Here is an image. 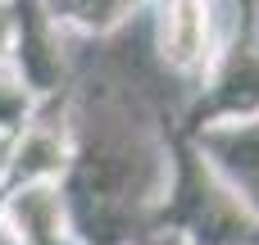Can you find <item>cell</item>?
<instances>
[{"label":"cell","mask_w":259,"mask_h":245,"mask_svg":"<svg viewBox=\"0 0 259 245\" xmlns=\"http://www.w3.org/2000/svg\"><path fill=\"white\" fill-rule=\"evenodd\" d=\"M205 0H168V23H164V50L173 64H196L205 50Z\"/></svg>","instance_id":"obj_1"}]
</instances>
